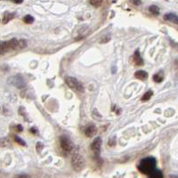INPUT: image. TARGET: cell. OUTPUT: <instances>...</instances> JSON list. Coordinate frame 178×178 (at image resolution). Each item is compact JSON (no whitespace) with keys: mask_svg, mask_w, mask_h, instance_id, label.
Masks as SVG:
<instances>
[{"mask_svg":"<svg viewBox=\"0 0 178 178\" xmlns=\"http://www.w3.org/2000/svg\"><path fill=\"white\" fill-rule=\"evenodd\" d=\"M14 140H15L16 143H18L19 144H21V145H23V146H25L26 145V143H25V142H24L23 140L21 139L19 136H17V135H14Z\"/></svg>","mask_w":178,"mask_h":178,"instance_id":"cell-19","label":"cell"},{"mask_svg":"<svg viewBox=\"0 0 178 178\" xmlns=\"http://www.w3.org/2000/svg\"><path fill=\"white\" fill-rule=\"evenodd\" d=\"M19 178H28L27 176H19Z\"/></svg>","mask_w":178,"mask_h":178,"instance_id":"cell-26","label":"cell"},{"mask_svg":"<svg viewBox=\"0 0 178 178\" xmlns=\"http://www.w3.org/2000/svg\"><path fill=\"white\" fill-rule=\"evenodd\" d=\"M43 147H44V145H43V143H42L39 142V143H37V146H36V148H37V150H38L39 151H41V150L43 149Z\"/></svg>","mask_w":178,"mask_h":178,"instance_id":"cell-22","label":"cell"},{"mask_svg":"<svg viewBox=\"0 0 178 178\" xmlns=\"http://www.w3.org/2000/svg\"><path fill=\"white\" fill-rule=\"evenodd\" d=\"M101 139L100 137H97L93 140V142L91 144V150L93 151V153L95 154V156L98 158L100 155V151H101Z\"/></svg>","mask_w":178,"mask_h":178,"instance_id":"cell-7","label":"cell"},{"mask_svg":"<svg viewBox=\"0 0 178 178\" xmlns=\"http://www.w3.org/2000/svg\"><path fill=\"white\" fill-rule=\"evenodd\" d=\"M31 132H32V133H34V134H37L38 133V130L35 128V127H32L31 129Z\"/></svg>","mask_w":178,"mask_h":178,"instance_id":"cell-24","label":"cell"},{"mask_svg":"<svg viewBox=\"0 0 178 178\" xmlns=\"http://www.w3.org/2000/svg\"><path fill=\"white\" fill-rule=\"evenodd\" d=\"M71 166L74 168V170L77 171V172L82 170L85 166V161H84L83 157L78 153L73 154L71 158Z\"/></svg>","mask_w":178,"mask_h":178,"instance_id":"cell-3","label":"cell"},{"mask_svg":"<svg viewBox=\"0 0 178 178\" xmlns=\"http://www.w3.org/2000/svg\"><path fill=\"white\" fill-rule=\"evenodd\" d=\"M149 10L155 14V15H158L159 14V8L157 6H151L150 7H149Z\"/></svg>","mask_w":178,"mask_h":178,"instance_id":"cell-16","label":"cell"},{"mask_svg":"<svg viewBox=\"0 0 178 178\" xmlns=\"http://www.w3.org/2000/svg\"><path fill=\"white\" fill-rule=\"evenodd\" d=\"M164 19L166 21H168V22H171V23H178L177 15L176 14H172V13L167 14L164 16Z\"/></svg>","mask_w":178,"mask_h":178,"instance_id":"cell-10","label":"cell"},{"mask_svg":"<svg viewBox=\"0 0 178 178\" xmlns=\"http://www.w3.org/2000/svg\"><path fill=\"white\" fill-rule=\"evenodd\" d=\"M134 4H135V5H141V2H140V1H135Z\"/></svg>","mask_w":178,"mask_h":178,"instance_id":"cell-25","label":"cell"},{"mask_svg":"<svg viewBox=\"0 0 178 178\" xmlns=\"http://www.w3.org/2000/svg\"><path fill=\"white\" fill-rule=\"evenodd\" d=\"M60 144H61V147L63 151H68L70 152L73 150V143L72 142L70 141L69 137L65 136V135H62L60 137Z\"/></svg>","mask_w":178,"mask_h":178,"instance_id":"cell-5","label":"cell"},{"mask_svg":"<svg viewBox=\"0 0 178 178\" xmlns=\"http://www.w3.org/2000/svg\"><path fill=\"white\" fill-rule=\"evenodd\" d=\"M149 178H164L162 172L159 169H155L153 172H151L149 176Z\"/></svg>","mask_w":178,"mask_h":178,"instance_id":"cell-13","label":"cell"},{"mask_svg":"<svg viewBox=\"0 0 178 178\" xmlns=\"http://www.w3.org/2000/svg\"><path fill=\"white\" fill-rule=\"evenodd\" d=\"M84 132L87 137H93L97 133V127L94 125H88L87 126H85Z\"/></svg>","mask_w":178,"mask_h":178,"instance_id":"cell-8","label":"cell"},{"mask_svg":"<svg viewBox=\"0 0 178 178\" xmlns=\"http://www.w3.org/2000/svg\"><path fill=\"white\" fill-rule=\"evenodd\" d=\"M65 81L70 88L76 90L77 92H84V87H83L82 83L79 82L77 78L72 77H67L65 78Z\"/></svg>","mask_w":178,"mask_h":178,"instance_id":"cell-4","label":"cell"},{"mask_svg":"<svg viewBox=\"0 0 178 178\" xmlns=\"http://www.w3.org/2000/svg\"><path fill=\"white\" fill-rule=\"evenodd\" d=\"M23 21L25 23L31 24L34 22V18H33L31 15H26L23 18Z\"/></svg>","mask_w":178,"mask_h":178,"instance_id":"cell-17","label":"cell"},{"mask_svg":"<svg viewBox=\"0 0 178 178\" xmlns=\"http://www.w3.org/2000/svg\"><path fill=\"white\" fill-rule=\"evenodd\" d=\"M25 47H26V41L24 39L17 40L16 39H13L9 41H2L0 42V54L7 53L12 50L23 48Z\"/></svg>","mask_w":178,"mask_h":178,"instance_id":"cell-1","label":"cell"},{"mask_svg":"<svg viewBox=\"0 0 178 178\" xmlns=\"http://www.w3.org/2000/svg\"><path fill=\"white\" fill-rule=\"evenodd\" d=\"M152 94H153V92H152L151 90H149V91H147L146 93L143 94V96L142 97V101H148V100H150L151 97L152 96Z\"/></svg>","mask_w":178,"mask_h":178,"instance_id":"cell-15","label":"cell"},{"mask_svg":"<svg viewBox=\"0 0 178 178\" xmlns=\"http://www.w3.org/2000/svg\"><path fill=\"white\" fill-rule=\"evenodd\" d=\"M170 178H177L176 176H170Z\"/></svg>","mask_w":178,"mask_h":178,"instance_id":"cell-28","label":"cell"},{"mask_svg":"<svg viewBox=\"0 0 178 178\" xmlns=\"http://www.w3.org/2000/svg\"><path fill=\"white\" fill-rule=\"evenodd\" d=\"M134 61H135V63L138 66H141V65H143V58L141 57L140 55V52L137 50L135 51V53L134 54Z\"/></svg>","mask_w":178,"mask_h":178,"instance_id":"cell-12","label":"cell"},{"mask_svg":"<svg viewBox=\"0 0 178 178\" xmlns=\"http://www.w3.org/2000/svg\"><path fill=\"white\" fill-rule=\"evenodd\" d=\"M135 77L140 79V80H145V79H147L148 73L144 70H137L135 73Z\"/></svg>","mask_w":178,"mask_h":178,"instance_id":"cell-11","label":"cell"},{"mask_svg":"<svg viewBox=\"0 0 178 178\" xmlns=\"http://www.w3.org/2000/svg\"><path fill=\"white\" fill-rule=\"evenodd\" d=\"M10 83L12 85H14V86H16V87H18V88H23V87H24L26 85V82L23 79V77H21L20 75H17L15 77H11Z\"/></svg>","mask_w":178,"mask_h":178,"instance_id":"cell-6","label":"cell"},{"mask_svg":"<svg viewBox=\"0 0 178 178\" xmlns=\"http://www.w3.org/2000/svg\"><path fill=\"white\" fill-rule=\"evenodd\" d=\"M14 17H15V14H14V13H8V12L5 13L4 16H3V19H2V23L6 24L8 22L13 20Z\"/></svg>","mask_w":178,"mask_h":178,"instance_id":"cell-9","label":"cell"},{"mask_svg":"<svg viewBox=\"0 0 178 178\" xmlns=\"http://www.w3.org/2000/svg\"><path fill=\"white\" fill-rule=\"evenodd\" d=\"M157 165V160L153 157H147L140 161L138 165V169L141 173L145 174V175H150L151 172L155 170Z\"/></svg>","mask_w":178,"mask_h":178,"instance_id":"cell-2","label":"cell"},{"mask_svg":"<svg viewBox=\"0 0 178 178\" xmlns=\"http://www.w3.org/2000/svg\"><path fill=\"white\" fill-rule=\"evenodd\" d=\"M16 130L18 132H22L23 130V126H22L21 125H17V126H16Z\"/></svg>","mask_w":178,"mask_h":178,"instance_id":"cell-23","label":"cell"},{"mask_svg":"<svg viewBox=\"0 0 178 178\" xmlns=\"http://www.w3.org/2000/svg\"><path fill=\"white\" fill-rule=\"evenodd\" d=\"M108 144H109V146H110V147L115 146V145H116V137H115V136H113L111 139L109 141Z\"/></svg>","mask_w":178,"mask_h":178,"instance_id":"cell-21","label":"cell"},{"mask_svg":"<svg viewBox=\"0 0 178 178\" xmlns=\"http://www.w3.org/2000/svg\"><path fill=\"white\" fill-rule=\"evenodd\" d=\"M116 68H114V67H113V68H112V70H113V71H112V73H115V72H116Z\"/></svg>","mask_w":178,"mask_h":178,"instance_id":"cell-27","label":"cell"},{"mask_svg":"<svg viewBox=\"0 0 178 178\" xmlns=\"http://www.w3.org/2000/svg\"><path fill=\"white\" fill-rule=\"evenodd\" d=\"M0 142H2V143H0V145H1V146H3V147H8V146H11V144H10V141L7 139H6V138L1 139Z\"/></svg>","mask_w":178,"mask_h":178,"instance_id":"cell-18","label":"cell"},{"mask_svg":"<svg viewBox=\"0 0 178 178\" xmlns=\"http://www.w3.org/2000/svg\"><path fill=\"white\" fill-rule=\"evenodd\" d=\"M101 1H100V0H98V1H96V0H93V1H90V4L92 5V6H93L94 7H99L101 5Z\"/></svg>","mask_w":178,"mask_h":178,"instance_id":"cell-20","label":"cell"},{"mask_svg":"<svg viewBox=\"0 0 178 178\" xmlns=\"http://www.w3.org/2000/svg\"><path fill=\"white\" fill-rule=\"evenodd\" d=\"M163 79H164V76H163L162 73H158V74H155L154 76H153V80L156 83L162 82Z\"/></svg>","mask_w":178,"mask_h":178,"instance_id":"cell-14","label":"cell"}]
</instances>
